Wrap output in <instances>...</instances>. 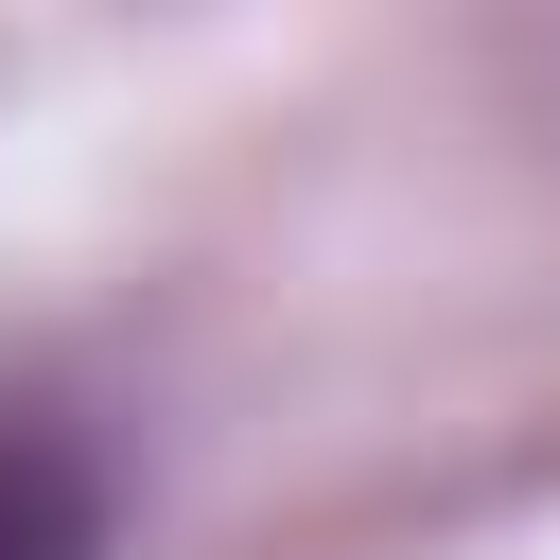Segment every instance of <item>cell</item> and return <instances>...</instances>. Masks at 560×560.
<instances>
[{"label": "cell", "instance_id": "obj_1", "mask_svg": "<svg viewBox=\"0 0 560 560\" xmlns=\"http://www.w3.org/2000/svg\"><path fill=\"white\" fill-rule=\"evenodd\" d=\"M0 560H105V472L52 420H0Z\"/></svg>", "mask_w": 560, "mask_h": 560}]
</instances>
